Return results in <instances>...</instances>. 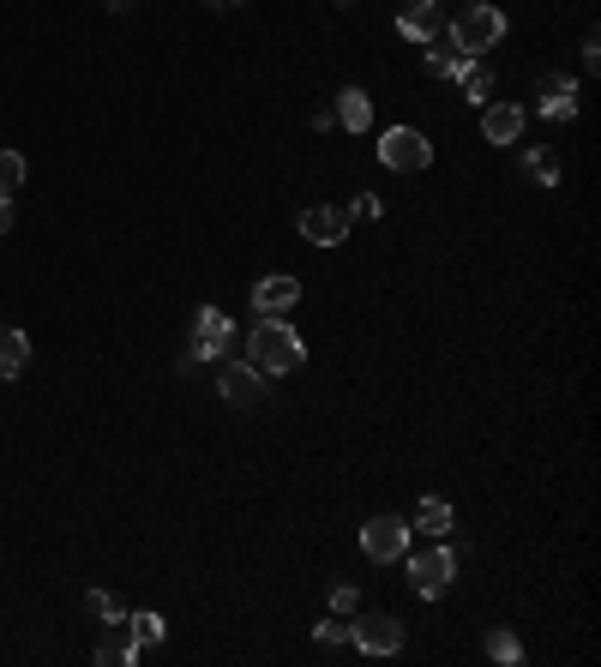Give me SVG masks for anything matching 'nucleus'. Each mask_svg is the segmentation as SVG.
<instances>
[{"instance_id":"1","label":"nucleus","mask_w":601,"mask_h":667,"mask_svg":"<svg viewBox=\"0 0 601 667\" xmlns=\"http://www.w3.org/2000/svg\"><path fill=\"white\" fill-rule=\"evenodd\" d=\"M247 362L259 367L265 379L296 374V367L307 362L301 331H296V325H283V319H259V325H253V337H247Z\"/></svg>"},{"instance_id":"2","label":"nucleus","mask_w":601,"mask_h":667,"mask_svg":"<svg viewBox=\"0 0 601 667\" xmlns=\"http://www.w3.org/2000/svg\"><path fill=\"white\" fill-rule=\"evenodd\" d=\"M445 36H452V43L464 48L469 60H476V55H488V48L505 36V12L488 7V0H469V7L452 19V31H445Z\"/></svg>"},{"instance_id":"3","label":"nucleus","mask_w":601,"mask_h":667,"mask_svg":"<svg viewBox=\"0 0 601 667\" xmlns=\"http://www.w3.org/2000/svg\"><path fill=\"white\" fill-rule=\"evenodd\" d=\"M452 577H457V554H452V547H427V554L409 559V589H415L421 601H439L445 589H452Z\"/></svg>"},{"instance_id":"4","label":"nucleus","mask_w":601,"mask_h":667,"mask_svg":"<svg viewBox=\"0 0 601 667\" xmlns=\"http://www.w3.org/2000/svg\"><path fill=\"white\" fill-rule=\"evenodd\" d=\"M379 163H386V169H398V175H421L433 163V145L415 133V126H391V133L379 138Z\"/></svg>"},{"instance_id":"5","label":"nucleus","mask_w":601,"mask_h":667,"mask_svg":"<svg viewBox=\"0 0 601 667\" xmlns=\"http://www.w3.org/2000/svg\"><path fill=\"white\" fill-rule=\"evenodd\" d=\"M361 554H367V559H379V566L403 559V554H409V523H403V518H391V511L367 518V530H361Z\"/></svg>"},{"instance_id":"6","label":"nucleus","mask_w":601,"mask_h":667,"mask_svg":"<svg viewBox=\"0 0 601 667\" xmlns=\"http://www.w3.org/2000/svg\"><path fill=\"white\" fill-rule=\"evenodd\" d=\"M216 397H223L229 409H259L265 403V374L253 362H229L223 379H216Z\"/></svg>"},{"instance_id":"7","label":"nucleus","mask_w":601,"mask_h":667,"mask_svg":"<svg viewBox=\"0 0 601 667\" xmlns=\"http://www.w3.org/2000/svg\"><path fill=\"white\" fill-rule=\"evenodd\" d=\"M349 644L367 649V656H398L403 649V625L391 620V613H367V620L349 625Z\"/></svg>"},{"instance_id":"8","label":"nucleus","mask_w":601,"mask_h":667,"mask_svg":"<svg viewBox=\"0 0 601 667\" xmlns=\"http://www.w3.org/2000/svg\"><path fill=\"white\" fill-rule=\"evenodd\" d=\"M301 241H313V247L349 241V211H337V204H307L301 211Z\"/></svg>"},{"instance_id":"9","label":"nucleus","mask_w":601,"mask_h":667,"mask_svg":"<svg viewBox=\"0 0 601 667\" xmlns=\"http://www.w3.org/2000/svg\"><path fill=\"white\" fill-rule=\"evenodd\" d=\"M229 343H235L229 313H223V307H199V319H193V355H199V362H211V355H229Z\"/></svg>"},{"instance_id":"10","label":"nucleus","mask_w":601,"mask_h":667,"mask_svg":"<svg viewBox=\"0 0 601 667\" xmlns=\"http://www.w3.org/2000/svg\"><path fill=\"white\" fill-rule=\"evenodd\" d=\"M296 301H301L296 277H259V284H253V313L259 319H283Z\"/></svg>"},{"instance_id":"11","label":"nucleus","mask_w":601,"mask_h":667,"mask_svg":"<svg viewBox=\"0 0 601 667\" xmlns=\"http://www.w3.org/2000/svg\"><path fill=\"white\" fill-rule=\"evenodd\" d=\"M481 138H488V145H517L523 138V109L517 102H481Z\"/></svg>"},{"instance_id":"12","label":"nucleus","mask_w":601,"mask_h":667,"mask_svg":"<svg viewBox=\"0 0 601 667\" xmlns=\"http://www.w3.org/2000/svg\"><path fill=\"white\" fill-rule=\"evenodd\" d=\"M138 656H145V644L133 637V625H126V620H109V632H102V644H97V662H102V667H133Z\"/></svg>"},{"instance_id":"13","label":"nucleus","mask_w":601,"mask_h":667,"mask_svg":"<svg viewBox=\"0 0 601 667\" xmlns=\"http://www.w3.org/2000/svg\"><path fill=\"white\" fill-rule=\"evenodd\" d=\"M439 24H445L439 0H403V12H398V31L409 36V43H427V36H439Z\"/></svg>"},{"instance_id":"14","label":"nucleus","mask_w":601,"mask_h":667,"mask_svg":"<svg viewBox=\"0 0 601 667\" xmlns=\"http://www.w3.org/2000/svg\"><path fill=\"white\" fill-rule=\"evenodd\" d=\"M535 97H542V114H547V121H571V114H578V85L559 79V73H547V79L535 85Z\"/></svg>"},{"instance_id":"15","label":"nucleus","mask_w":601,"mask_h":667,"mask_svg":"<svg viewBox=\"0 0 601 667\" xmlns=\"http://www.w3.org/2000/svg\"><path fill=\"white\" fill-rule=\"evenodd\" d=\"M421 48H427V73H433V79H457V73H464V60H469L452 36H427Z\"/></svg>"},{"instance_id":"16","label":"nucleus","mask_w":601,"mask_h":667,"mask_svg":"<svg viewBox=\"0 0 601 667\" xmlns=\"http://www.w3.org/2000/svg\"><path fill=\"white\" fill-rule=\"evenodd\" d=\"M337 121L349 126V133H367V126H374V97H367L361 85H349V91H337Z\"/></svg>"},{"instance_id":"17","label":"nucleus","mask_w":601,"mask_h":667,"mask_svg":"<svg viewBox=\"0 0 601 667\" xmlns=\"http://www.w3.org/2000/svg\"><path fill=\"white\" fill-rule=\"evenodd\" d=\"M31 367V337L12 325H0V379H19Z\"/></svg>"},{"instance_id":"18","label":"nucleus","mask_w":601,"mask_h":667,"mask_svg":"<svg viewBox=\"0 0 601 667\" xmlns=\"http://www.w3.org/2000/svg\"><path fill=\"white\" fill-rule=\"evenodd\" d=\"M457 85H464V97H469V102H493V73L481 67V60H464Z\"/></svg>"},{"instance_id":"19","label":"nucleus","mask_w":601,"mask_h":667,"mask_svg":"<svg viewBox=\"0 0 601 667\" xmlns=\"http://www.w3.org/2000/svg\"><path fill=\"white\" fill-rule=\"evenodd\" d=\"M415 530H421V535H452V505H445V499H421Z\"/></svg>"},{"instance_id":"20","label":"nucleus","mask_w":601,"mask_h":667,"mask_svg":"<svg viewBox=\"0 0 601 667\" xmlns=\"http://www.w3.org/2000/svg\"><path fill=\"white\" fill-rule=\"evenodd\" d=\"M126 625H133V637H138L145 649H157L163 632H169V625H163V613H126Z\"/></svg>"},{"instance_id":"21","label":"nucleus","mask_w":601,"mask_h":667,"mask_svg":"<svg viewBox=\"0 0 601 667\" xmlns=\"http://www.w3.org/2000/svg\"><path fill=\"white\" fill-rule=\"evenodd\" d=\"M19 187H24V157H19V151H0V192L12 199Z\"/></svg>"},{"instance_id":"22","label":"nucleus","mask_w":601,"mask_h":667,"mask_svg":"<svg viewBox=\"0 0 601 667\" xmlns=\"http://www.w3.org/2000/svg\"><path fill=\"white\" fill-rule=\"evenodd\" d=\"M530 175H535L542 187H554V181H559V163H554V151H542V145H535V151H530Z\"/></svg>"},{"instance_id":"23","label":"nucleus","mask_w":601,"mask_h":667,"mask_svg":"<svg viewBox=\"0 0 601 667\" xmlns=\"http://www.w3.org/2000/svg\"><path fill=\"white\" fill-rule=\"evenodd\" d=\"M488 656L493 662H523V644L511 632H488Z\"/></svg>"},{"instance_id":"24","label":"nucleus","mask_w":601,"mask_h":667,"mask_svg":"<svg viewBox=\"0 0 601 667\" xmlns=\"http://www.w3.org/2000/svg\"><path fill=\"white\" fill-rule=\"evenodd\" d=\"M85 601H91V613H97L102 625H109V620H126V608H121V601L109 596V589H91V596H85Z\"/></svg>"},{"instance_id":"25","label":"nucleus","mask_w":601,"mask_h":667,"mask_svg":"<svg viewBox=\"0 0 601 667\" xmlns=\"http://www.w3.org/2000/svg\"><path fill=\"white\" fill-rule=\"evenodd\" d=\"M313 637H319V644H349V620H343V613H337V620H319Z\"/></svg>"},{"instance_id":"26","label":"nucleus","mask_w":601,"mask_h":667,"mask_svg":"<svg viewBox=\"0 0 601 667\" xmlns=\"http://www.w3.org/2000/svg\"><path fill=\"white\" fill-rule=\"evenodd\" d=\"M349 216H367V223H379V216H386V204H379L374 192H361V199L349 204Z\"/></svg>"},{"instance_id":"27","label":"nucleus","mask_w":601,"mask_h":667,"mask_svg":"<svg viewBox=\"0 0 601 667\" xmlns=\"http://www.w3.org/2000/svg\"><path fill=\"white\" fill-rule=\"evenodd\" d=\"M355 601H361V596H355L349 583H337V589H331V613H355Z\"/></svg>"},{"instance_id":"28","label":"nucleus","mask_w":601,"mask_h":667,"mask_svg":"<svg viewBox=\"0 0 601 667\" xmlns=\"http://www.w3.org/2000/svg\"><path fill=\"white\" fill-rule=\"evenodd\" d=\"M0 235H12V199L0 192Z\"/></svg>"},{"instance_id":"29","label":"nucleus","mask_w":601,"mask_h":667,"mask_svg":"<svg viewBox=\"0 0 601 667\" xmlns=\"http://www.w3.org/2000/svg\"><path fill=\"white\" fill-rule=\"evenodd\" d=\"M126 7H133V0H109V12H126Z\"/></svg>"},{"instance_id":"30","label":"nucleus","mask_w":601,"mask_h":667,"mask_svg":"<svg viewBox=\"0 0 601 667\" xmlns=\"http://www.w3.org/2000/svg\"><path fill=\"white\" fill-rule=\"evenodd\" d=\"M229 7H241V0H229Z\"/></svg>"},{"instance_id":"31","label":"nucleus","mask_w":601,"mask_h":667,"mask_svg":"<svg viewBox=\"0 0 601 667\" xmlns=\"http://www.w3.org/2000/svg\"><path fill=\"white\" fill-rule=\"evenodd\" d=\"M337 7H349V0H337Z\"/></svg>"}]
</instances>
